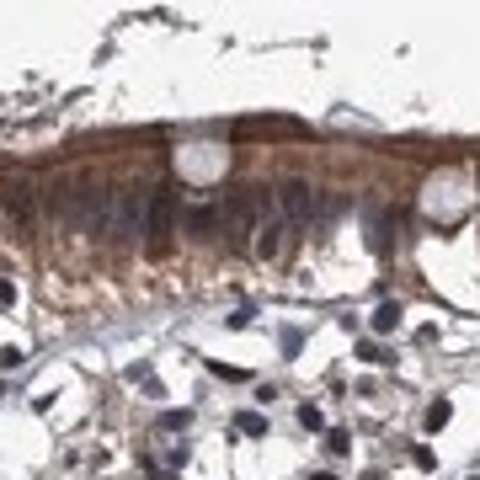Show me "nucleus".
Listing matches in <instances>:
<instances>
[{
	"mask_svg": "<svg viewBox=\"0 0 480 480\" xmlns=\"http://www.w3.org/2000/svg\"><path fill=\"white\" fill-rule=\"evenodd\" d=\"M171 229H176V187H155L150 203H144V240H150V251H166Z\"/></svg>",
	"mask_w": 480,
	"mask_h": 480,
	"instance_id": "obj_1",
	"label": "nucleus"
},
{
	"mask_svg": "<svg viewBox=\"0 0 480 480\" xmlns=\"http://www.w3.org/2000/svg\"><path fill=\"white\" fill-rule=\"evenodd\" d=\"M256 229H262V198L235 192V198H229V208H224V235H229V246H235V251H246Z\"/></svg>",
	"mask_w": 480,
	"mask_h": 480,
	"instance_id": "obj_2",
	"label": "nucleus"
},
{
	"mask_svg": "<svg viewBox=\"0 0 480 480\" xmlns=\"http://www.w3.org/2000/svg\"><path fill=\"white\" fill-rule=\"evenodd\" d=\"M315 208H320V198H315L310 181H283V187H277V214H283L288 229H310Z\"/></svg>",
	"mask_w": 480,
	"mask_h": 480,
	"instance_id": "obj_3",
	"label": "nucleus"
},
{
	"mask_svg": "<svg viewBox=\"0 0 480 480\" xmlns=\"http://www.w3.org/2000/svg\"><path fill=\"white\" fill-rule=\"evenodd\" d=\"M0 208L16 219V229H32V187L22 176H6L0 181Z\"/></svg>",
	"mask_w": 480,
	"mask_h": 480,
	"instance_id": "obj_4",
	"label": "nucleus"
},
{
	"mask_svg": "<svg viewBox=\"0 0 480 480\" xmlns=\"http://www.w3.org/2000/svg\"><path fill=\"white\" fill-rule=\"evenodd\" d=\"M112 235H118V240L139 235V187H123V192H118V214H112Z\"/></svg>",
	"mask_w": 480,
	"mask_h": 480,
	"instance_id": "obj_5",
	"label": "nucleus"
},
{
	"mask_svg": "<svg viewBox=\"0 0 480 480\" xmlns=\"http://www.w3.org/2000/svg\"><path fill=\"white\" fill-rule=\"evenodd\" d=\"M219 224H224V208H214V203H198L187 214V235H198V240H208Z\"/></svg>",
	"mask_w": 480,
	"mask_h": 480,
	"instance_id": "obj_6",
	"label": "nucleus"
},
{
	"mask_svg": "<svg viewBox=\"0 0 480 480\" xmlns=\"http://www.w3.org/2000/svg\"><path fill=\"white\" fill-rule=\"evenodd\" d=\"M395 320H400V304H379L373 310V331H395Z\"/></svg>",
	"mask_w": 480,
	"mask_h": 480,
	"instance_id": "obj_7",
	"label": "nucleus"
},
{
	"mask_svg": "<svg viewBox=\"0 0 480 480\" xmlns=\"http://www.w3.org/2000/svg\"><path fill=\"white\" fill-rule=\"evenodd\" d=\"M235 427L246 432V438H262V432H267V421L256 416V411H240V421H235Z\"/></svg>",
	"mask_w": 480,
	"mask_h": 480,
	"instance_id": "obj_8",
	"label": "nucleus"
},
{
	"mask_svg": "<svg viewBox=\"0 0 480 480\" xmlns=\"http://www.w3.org/2000/svg\"><path fill=\"white\" fill-rule=\"evenodd\" d=\"M443 421H448V400H432L427 406V432H438Z\"/></svg>",
	"mask_w": 480,
	"mask_h": 480,
	"instance_id": "obj_9",
	"label": "nucleus"
},
{
	"mask_svg": "<svg viewBox=\"0 0 480 480\" xmlns=\"http://www.w3.org/2000/svg\"><path fill=\"white\" fill-rule=\"evenodd\" d=\"M325 454H347V432H342V427L325 432Z\"/></svg>",
	"mask_w": 480,
	"mask_h": 480,
	"instance_id": "obj_10",
	"label": "nucleus"
},
{
	"mask_svg": "<svg viewBox=\"0 0 480 480\" xmlns=\"http://www.w3.org/2000/svg\"><path fill=\"white\" fill-rule=\"evenodd\" d=\"M187 411H166V416H160V427H166V432H181V427H187Z\"/></svg>",
	"mask_w": 480,
	"mask_h": 480,
	"instance_id": "obj_11",
	"label": "nucleus"
},
{
	"mask_svg": "<svg viewBox=\"0 0 480 480\" xmlns=\"http://www.w3.org/2000/svg\"><path fill=\"white\" fill-rule=\"evenodd\" d=\"M299 421H304V427H310V432H320V427H325V416H320V411H315V406H299Z\"/></svg>",
	"mask_w": 480,
	"mask_h": 480,
	"instance_id": "obj_12",
	"label": "nucleus"
},
{
	"mask_svg": "<svg viewBox=\"0 0 480 480\" xmlns=\"http://www.w3.org/2000/svg\"><path fill=\"white\" fill-rule=\"evenodd\" d=\"M0 304H16V288L11 283H0Z\"/></svg>",
	"mask_w": 480,
	"mask_h": 480,
	"instance_id": "obj_13",
	"label": "nucleus"
},
{
	"mask_svg": "<svg viewBox=\"0 0 480 480\" xmlns=\"http://www.w3.org/2000/svg\"><path fill=\"white\" fill-rule=\"evenodd\" d=\"M363 480H384V475H363Z\"/></svg>",
	"mask_w": 480,
	"mask_h": 480,
	"instance_id": "obj_14",
	"label": "nucleus"
},
{
	"mask_svg": "<svg viewBox=\"0 0 480 480\" xmlns=\"http://www.w3.org/2000/svg\"><path fill=\"white\" fill-rule=\"evenodd\" d=\"M155 480H171V475H155Z\"/></svg>",
	"mask_w": 480,
	"mask_h": 480,
	"instance_id": "obj_15",
	"label": "nucleus"
}]
</instances>
